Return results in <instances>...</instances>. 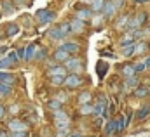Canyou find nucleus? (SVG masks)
Listing matches in <instances>:
<instances>
[{"mask_svg": "<svg viewBox=\"0 0 150 137\" xmlns=\"http://www.w3.org/2000/svg\"><path fill=\"white\" fill-rule=\"evenodd\" d=\"M84 85V78L79 75V73H68L65 76V82H63V87L67 90H75V89H80Z\"/></svg>", "mask_w": 150, "mask_h": 137, "instance_id": "obj_1", "label": "nucleus"}, {"mask_svg": "<svg viewBox=\"0 0 150 137\" xmlns=\"http://www.w3.org/2000/svg\"><path fill=\"white\" fill-rule=\"evenodd\" d=\"M54 17H56V12L51 10V9H38L37 14H35V21H37V24H40V26L52 23Z\"/></svg>", "mask_w": 150, "mask_h": 137, "instance_id": "obj_2", "label": "nucleus"}, {"mask_svg": "<svg viewBox=\"0 0 150 137\" xmlns=\"http://www.w3.org/2000/svg\"><path fill=\"white\" fill-rule=\"evenodd\" d=\"M63 66L68 69V73H80V71H84V64H82V59L77 56V54H72L65 63H63Z\"/></svg>", "mask_w": 150, "mask_h": 137, "instance_id": "obj_3", "label": "nucleus"}, {"mask_svg": "<svg viewBox=\"0 0 150 137\" xmlns=\"http://www.w3.org/2000/svg\"><path fill=\"white\" fill-rule=\"evenodd\" d=\"M149 21V14L145 10L138 12L134 17H129V23H127V28L126 30H134V28H143L145 23Z\"/></svg>", "mask_w": 150, "mask_h": 137, "instance_id": "obj_4", "label": "nucleus"}, {"mask_svg": "<svg viewBox=\"0 0 150 137\" xmlns=\"http://www.w3.org/2000/svg\"><path fill=\"white\" fill-rule=\"evenodd\" d=\"M28 129H30V125L26 122L19 120V118H11L7 122V130L9 132H21V130H28Z\"/></svg>", "mask_w": 150, "mask_h": 137, "instance_id": "obj_5", "label": "nucleus"}, {"mask_svg": "<svg viewBox=\"0 0 150 137\" xmlns=\"http://www.w3.org/2000/svg\"><path fill=\"white\" fill-rule=\"evenodd\" d=\"M70 129H72V122H54L56 137H67L70 134Z\"/></svg>", "mask_w": 150, "mask_h": 137, "instance_id": "obj_6", "label": "nucleus"}, {"mask_svg": "<svg viewBox=\"0 0 150 137\" xmlns=\"http://www.w3.org/2000/svg\"><path fill=\"white\" fill-rule=\"evenodd\" d=\"M138 83H140V78H138V75H133V76H127V78H124V82H122V92H131V90H134L136 87H138Z\"/></svg>", "mask_w": 150, "mask_h": 137, "instance_id": "obj_7", "label": "nucleus"}, {"mask_svg": "<svg viewBox=\"0 0 150 137\" xmlns=\"http://www.w3.org/2000/svg\"><path fill=\"white\" fill-rule=\"evenodd\" d=\"M103 134L105 137H115L119 136V130H117V120L115 118H108L105 127H103Z\"/></svg>", "mask_w": 150, "mask_h": 137, "instance_id": "obj_8", "label": "nucleus"}, {"mask_svg": "<svg viewBox=\"0 0 150 137\" xmlns=\"http://www.w3.org/2000/svg\"><path fill=\"white\" fill-rule=\"evenodd\" d=\"M45 75H47V78L49 76H67L68 75V69L65 68L63 64H52V66L47 68Z\"/></svg>", "mask_w": 150, "mask_h": 137, "instance_id": "obj_9", "label": "nucleus"}, {"mask_svg": "<svg viewBox=\"0 0 150 137\" xmlns=\"http://www.w3.org/2000/svg\"><path fill=\"white\" fill-rule=\"evenodd\" d=\"M150 116V103H143L134 113V120L136 122H145Z\"/></svg>", "mask_w": 150, "mask_h": 137, "instance_id": "obj_10", "label": "nucleus"}, {"mask_svg": "<svg viewBox=\"0 0 150 137\" xmlns=\"http://www.w3.org/2000/svg\"><path fill=\"white\" fill-rule=\"evenodd\" d=\"M70 30H72V35H82L86 30V21L79 19V17L70 19Z\"/></svg>", "mask_w": 150, "mask_h": 137, "instance_id": "obj_11", "label": "nucleus"}, {"mask_svg": "<svg viewBox=\"0 0 150 137\" xmlns=\"http://www.w3.org/2000/svg\"><path fill=\"white\" fill-rule=\"evenodd\" d=\"M117 12H119V10L115 9V5L112 3V0H105L103 10H101V14H103V19H113V16H115Z\"/></svg>", "mask_w": 150, "mask_h": 137, "instance_id": "obj_12", "label": "nucleus"}, {"mask_svg": "<svg viewBox=\"0 0 150 137\" xmlns=\"http://www.w3.org/2000/svg\"><path fill=\"white\" fill-rule=\"evenodd\" d=\"M59 47L65 49L68 54H79V50H80V43L77 40H65Z\"/></svg>", "mask_w": 150, "mask_h": 137, "instance_id": "obj_13", "label": "nucleus"}, {"mask_svg": "<svg viewBox=\"0 0 150 137\" xmlns=\"http://www.w3.org/2000/svg\"><path fill=\"white\" fill-rule=\"evenodd\" d=\"M133 96L138 97V99H145L150 96V85L147 83H138V87L133 90Z\"/></svg>", "mask_w": 150, "mask_h": 137, "instance_id": "obj_14", "label": "nucleus"}, {"mask_svg": "<svg viewBox=\"0 0 150 137\" xmlns=\"http://www.w3.org/2000/svg\"><path fill=\"white\" fill-rule=\"evenodd\" d=\"M150 52V43L149 42H145V40H138V42H134V54L136 56H143V54H147Z\"/></svg>", "mask_w": 150, "mask_h": 137, "instance_id": "obj_15", "label": "nucleus"}, {"mask_svg": "<svg viewBox=\"0 0 150 137\" xmlns=\"http://www.w3.org/2000/svg\"><path fill=\"white\" fill-rule=\"evenodd\" d=\"M70 56H72V54H68V52H67L65 49L58 47V49L54 50V54H52V59H54V61H56L58 64H63V63H65V61H67V59H68Z\"/></svg>", "mask_w": 150, "mask_h": 137, "instance_id": "obj_16", "label": "nucleus"}, {"mask_svg": "<svg viewBox=\"0 0 150 137\" xmlns=\"http://www.w3.org/2000/svg\"><path fill=\"white\" fill-rule=\"evenodd\" d=\"M18 33H19V24L18 23H7L4 26V35L7 38H12V36H16Z\"/></svg>", "mask_w": 150, "mask_h": 137, "instance_id": "obj_17", "label": "nucleus"}, {"mask_svg": "<svg viewBox=\"0 0 150 137\" xmlns=\"http://www.w3.org/2000/svg\"><path fill=\"white\" fill-rule=\"evenodd\" d=\"M47 36H49V40H52V42H63L67 36L61 33V30H59V26H54V28H51L49 31H47Z\"/></svg>", "mask_w": 150, "mask_h": 137, "instance_id": "obj_18", "label": "nucleus"}, {"mask_svg": "<svg viewBox=\"0 0 150 137\" xmlns=\"http://www.w3.org/2000/svg\"><path fill=\"white\" fill-rule=\"evenodd\" d=\"M120 76L122 78H127V76H133V75H136V71H134V63H124L120 68Z\"/></svg>", "mask_w": 150, "mask_h": 137, "instance_id": "obj_19", "label": "nucleus"}, {"mask_svg": "<svg viewBox=\"0 0 150 137\" xmlns=\"http://www.w3.org/2000/svg\"><path fill=\"white\" fill-rule=\"evenodd\" d=\"M52 120H54V122H70V115H68L67 109L59 108V109L52 111Z\"/></svg>", "mask_w": 150, "mask_h": 137, "instance_id": "obj_20", "label": "nucleus"}, {"mask_svg": "<svg viewBox=\"0 0 150 137\" xmlns=\"http://www.w3.org/2000/svg\"><path fill=\"white\" fill-rule=\"evenodd\" d=\"M133 54H134V42L120 43V56H124V57H131Z\"/></svg>", "mask_w": 150, "mask_h": 137, "instance_id": "obj_21", "label": "nucleus"}, {"mask_svg": "<svg viewBox=\"0 0 150 137\" xmlns=\"http://www.w3.org/2000/svg\"><path fill=\"white\" fill-rule=\"evenodd\" d=\"M77 103H79V106H80V104L93 103V94H91L89 90H82V92L77 96Z\"/></svg>", "mask_w": 150, "mask_h": 137, "instance_id": "obj_22", "label": "nucleus"}, {"mask_svg": "<svg viewBox=\"0 0 150 137\" xmlns=\"http://www.w3.org/2000/svg\"><path fill=\"white\" fill-rule=\"evenodd\" d=\"M0 9H2L4 14H12L16 10V5H14L12 0H2L0 2Z\"/></svg>", "mask_w": 150, "mask_h": 137, "instance_id": "obj_23", "label": "nucleus"}, {"mask_svg": "<svg viewBox=\"0 0 150 137\" xmlns=\"http://www.w3.org/2000/svg\"><path fill=\"white\" fill-rule=\"evenodd\" d=\"M0 83L14 85V83H16V76H14L12 73H7V71H0Z\"/></svg>", "mask_w": 150, "mask_h": 137, "instance_id": "obj_24", "label": "nucleus"}, {"mask_svg": "<svg viewBox=\"0 0 150 137\" xmlns=\"http://www.w3.org/2000/svg\"><path fill=\"white\" fill-rule=\"evenodd\" d=\"M110 69V66L103 61V59H100L98 63H96V73H98V76L100 78H105V75H107V71Z\"/></svg>", "mask_w": 150, "mask_h": 137, "instance_id": "obj_25", "label": "nucleus"}, {"mask_svg": "<svg viewBox=\"0 0 150 137\" xmlns=\"http://www.w3.org/2000/svg\"><path fill=\"white\" fill-rule=\"evenodd\" d=\"M75 17H79V19H84V21H87V19H91V17H93V10H91L89 7H82V9H79V10H77Z\"/></svg>", "mask_w": 150, "mask_h": 137, "instance_id": "obj_26", "label": "nucleus"}, {"mask_svg": "<svg viewBox=\"0 0 150 137\" xmlns=\"http://www.w3.org/2000/svg\"><path fill=\"white\" fill-rule=\"evenodd\" d=\"M35 50H37L35 43L26 45V47H25V57H23V61H32V59L35 57Z\"/></svg>", "mask_w": 150, "mask_h": 137, "instance_id": "obj_27", "label": "nucleus"}, {"mask_svg": "<svg viewBox=\"0 0 150 137\" xmlns=\"http://www.w3.org/2000/svg\"><path fill=\"white\" fill-rule=\"evenodd\" d=\"M103 5H105V0H91L89 2V9L93 10V14H100L103 10Z\"/></svg>", "mask_w": 150, "mask_h": 137, "instance_id": "obj_28", "label": "nucleus"}, {"mask_svg": "<svg viewBox=\"0 0 150 137\" xmlns=\"http://www.w3.org/2000/svg\"><path fill=\"white\" fill-rule=\"evenodd\" d=\"M127 23H129V16H119L115 19V28L117 30H124V28H127Z\"/></svg>", "mask_w": 150, "mask_h": 137, "instance_id": "obj_29", "label": "nucleus"}, {"mask_svg": "<svg viewBox=\"0 0 150 137\" xmlns=\"http://www.w3.org/2000/svg\"><path fill=\"white\" fill-rule=\"evenodd\" d=\"M79 115H80V116H89V115H93V103L80 104V106H79Z\"/></svg>", "mask_w": 150, "mask_h": 137, "instance_id": "obj_30", "label": "nucleus"}, {"mask_svg": "<svg viewBox=\"0 0 150 137\" xmlns=\"http://www.w3.org/2000/svg\"><path fill=\"white\" fill-rule=\"evenodd\" d=\"M59 108H63V103H61L58 97H52V99L47 101V109H49V111H56V109H59Z\"/></svg>", "mask_w": 150, "mask_h": 137, "instance_id": "obj_31", "label": "nucleus"}, {"mask_svg": "<svg viewBox=\"0 0 150 137\" xmlns=\"http://www.w3.org/2000/svg\"><path fill=\"white\" fill-rule=\"evenodd\" d=\"M47 56H49L47 49H45V47H40L38 50H35V57H33V59H37V61H40V63H44V61L47 59Z\"/></svg>", "mask_w": 150, "mask_h": 137, "instance_id": "obj_32", "label": "nucleus"}, {"mask_svg": "<svg viewBox=\"0 0 150 137\" xmlns=\"http://www.w3.org/2000/svg\"><path fill=\"white\" fill-rule=\"evenodd\" d=\"M126 127H127V116H126V115H120V116L117 118V130H119V134H120Z\"/></svg>", "mask_w": 150, "mask_h": 137, "instance_id": "obj_33", "label": "nucleus"}, {"mask_svg": "<svg viewBox=\"0 0 150 137\" xmlns=\"http://www.w3.org/2000/svg\"><path fill=\"white\" fill-rule=\"evenodd\" d=\"M11 94H12V85L0 83V96H2V97H9Z\"/></svg>", "mask_w": 150, "mask_h": 137, "instance_id": "obj_34", "label": "nucleus"}, {"mask_svg": "<svg viewBox=\"0 0 150 137\" xmlns=\"http://www.w3.org/2000/svg\"><path fill=\"white\" fill-rule=\"evenodd\" d=\"M58 26H59V30H61V33L65 35V36H68V35H72V30H70V21H63V23H59Z\"/></svg>", "mask_w": 150, "mask_h": 137, "instance_id": "obj_35", "label": "nucleus"}, {"mask_svg": "<svg viewBox=\"0 0 150 137\" xmlns=\"http://www.w3.org/2000/svg\"><path fill=\"white\" fill-rule=\"evenodd\" d=\"M12 66H16V63H12L7 56L0 59V69H9V68H12Z\"/></svg>", "mask_w": 150, "mask_h": 137, "instance_id": "obj_36", "label": "nucleus"}, {"mask_svg": "<svg viewBox=\"0 0 150 137\" xmlns=\"http://www.w3.org/2000/svg\"><path fill=\"white\" fill-rule=\"evenodd\" d=\"M49 82H51V85H54V87H61L63 82H65V76H49Z\"/></svg>", "mask_w": 150, "mask_h": 137, "instance_id": "obj_37", "label": "nucleus"}, {"mask_svg": "<svg viewBox=\"0 0 150 137\" xmlns=\"http://www.w3.org/2000/svg\"><path fill=\"white\" fill-rule=\"evenodd\" d=\"M145 63L143 61H138V63H134V71H136V75H142L143 71H145Z\"/></svg>", "mask_w": 150, "mask_h": 137, "instance_id": "obj_38", "label": "nucleus"}, {"mask_svg": "<svg viewBox=\"0 0 150 137\" xmlns=\"http://www.w3.org/2000/svg\"><path fill=\"white\" fill-rule=\"evenodd\" d=\"M112 3L115 5V9H117V10H120V9L126 5V0H112Z\"/></svg>", "mask_w": 150, "mask_h": 137, "instance_id": "obj_39", "label": "nucleus"}, {"mask_svg": "<svg viewBox=\"0 0 150 137\" xmlns=\"http://www.w3.org/2000/svg\"><path fill=\"white\" fill-rule=\"evenodd\" d=\"M11 137H28V130H21V132H9Z\"/></svg>", "mask_w": 150, "mask_h": 137, "instance_id": "obj_40", "label": "nucleus"}, {"mask_svg": "<svg viewBox=\"0 0 150 137\" xmlns=\"http://www.w3.org/2000/svg\"><path fill=\"white\" fill-rule=\"evenodd\" d=\"M7 57H9L12 63H16V64L19 63V57H18V54H16V52H9V54H7Z\"/></svg>", "mask_w": 150, "mask_h": 137, "instance_id": "obj_41", "label": "nucleus"}, {"mask_svg": "<svg viewBox=\"0 0 150 137\" xmlns=\"http://www.w3.org/2000/svg\"><path fill=\"white\" fill-rule=\"evenodd\" d=\"M5 116H7V108L4 104H0V122L5 120Z\"/></svg>", "mask_w": 150, "mask_h": 137, "instance_id": "obj_42", "label": "nucleus"}, {"mask_svg": "<svg viewBox=\"0 0 150 137\" xmlns=\"http://www.w3.org/2000/svg\"><path fill=\"white\" fill-rule=\"evenodd\" d=\"M16 54H18L19 61H23V57H25V49H18V50H16Z\"/></svg>", "mask_w": 150, "mask_h": 137, "instance_id": "obj_43", "label": "nucleus"}, {"mask_svg": "<svg viewBox=\"0 0 150 137\" xmlns=\"http://www.w3.org/2000/svg\"><path fill=\"white\" fill-rule=\"evenodd\" d=\"M0 137H11L9 130H7V129H0Z\"/></svg>", "mask_w": 150, "mask_h": 137, "instance_id": "obj_44", "label": "nucleus"}, {"mask_svg": "<svg viewBox=\"0 0 150 137\" xmlns=\"http://www.w3.org/2000/svg\"><path fill=\"white\" fill-rule=\"evenodd\" d=\"M143 63H145V68H147V69H150V54H149V56H145Z\"/></svg>", "mask_w": 150, "mask_h": 137, "instance_id": "obj_45", "label": "nucleus"}, {"mask_svg": "<svg viewBox=\"0 0 150 137\" xmlns=\"http://www.w3.org/2000/svg\"><path fill=\"white\" fill-rule=\"evenodd\" d=\"M14 5H26V0H12Z\"/></svg>", "mask_w": 150, "mask_h": 137, "instance_id": "obj_46", "label": "nucleus"}, {"mask_svg": "<svg viewBox=\"0 0 150 137\" xmlns=\"http://www.w3.org/2000/svg\"><path fill=\"white\" fill-rule=\"evenodd\" d=\"M68 137H82L80 134H72V136H68Z\"/></svg>", "mask_w": 150, "mask_h": 137, "instance_id": "obj_47", "label": "nucleus"}, {"mask_svg": "<svg viewBox=\"0 0 150 137\" xmlns=\"http://www.w3.org/2000/svg\"><path fill=\"white\" fill-rule=\"evenodd\" d=\"M89 2H91V0H82V3H89Z\"/></svg>", "mask_w": 150, "mask_h": 137, "instance_id": "obj_48", "label": "nucleus"}, {"mask_svg": "<svg viewBox=\"0 0 150 137\" xmlns=\"http://www.w3.org/2000/svg\"><path fill=\"white\" fill-rule=\"evenodd\" d=\"M0 42H2V33H0Z\"/></svg>", "mask_w": 150, "mask_h": 137, "instance_id": "obj_49", "label": "nucleus"}, {"mask_svg": "<svg viewBox=\"0 0 150 137\" xmlns=\"http://www.w3.org/2000/svg\"><path fill=\"white\" fill-rule=\"evenodd\" d=\"M0 99H2V96H0Z\"/></svg>", "mask_w": 150, "mask_h": 137, "instance_id": "obj_50", "label": "nucleus"}]
</instances>
